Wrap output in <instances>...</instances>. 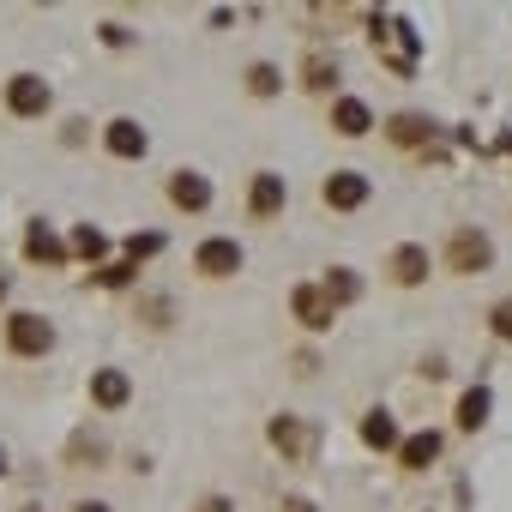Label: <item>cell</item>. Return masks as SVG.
I'll list each match as a JSON object with an SVG mask.
<instances>
[{
    "label": "cell",
    "instance_id": "obj_26",
    "mask_svg": "<svg viewBox=\"0 0 512 512\" xmlns=\"http://www.w3.org/2000/svg\"><path fill=\"white\" fill-rule=\"evenodd\" d=\"M169 314H175V302H169V296H139V320H145L151 332H163V326H169Z\"/></svg>",
    "mask_w": 512,
    "mask_h": 512
},
{
    "label": "cell",
    "instance_id": "obj_19",
    "mask_svg": "<svg viewBox=\"0 0 512 512\" xmlns=\"http://www.w3.org/2000/svg\"><path fill=\"white\" fill-rule=\"evenodd\" d=\"M320 296H326L332 308H350V302L362 296V278H356V266H326V278H320Z\"/></svg>",
    "mask_w": 512,
    "mask_h": 512
},
{
    "label": "cell",
    "instance_id": "obj_35",
    "mask_svg": "<svg viewBox=\"0 0 512 512\" xmlns=\"http://www.w3.org/2000/svg\"><path fill=\"white\" fill-rule=\"evenodd\" d=\"M0 476H7V446H0Z\"/></svg>",
    "mask_w": 512,
    "mask_h": 512
},
{
    "label": "cell",
    "instance_id": "obj_8",
    "mask_svg": "<svg viewBox=\"0 0 512 512\" xmlns=\"http://www.w3.org/2000/svg\"><path fill=\"white\" fill-rule=\"evenodd\" d=\"M386 284H398V290H422L428 278H434V253L422 247V241H398L392 253H386Z\"/></svg>",
    "mask_w": 512,
    "mask_h": 512
},
{
    "label": "cell",
    "instance_id": "obj_34",
    "mask_svg": "<svg viewBox=\"0 0 512 512\" xmlns=\"http://www.w3.org/2000/svg\"><path fill=\"white\" fill-rule=\"evenodd\" d=\"M7 296H13V278H7V272H0V308H7Z\"/></svg>",
    "mask_w": 512,
    "mask_h": 512
},
{
    "label": "cell",
    "instance_id": "obj_18",
    "mask_svg": "<svg viewBox=\"0 0 512 512\" xmlns=\"http://www.w3.org/2000/svg\"><path fill=\"white\" fill-rule=\"evenodd\" d=\"M25 260H31V266H67V247H61V235H55L43 217L25 229Z\"/></svg>",
    "mask_w": 512,
    "mask_h": 512
},
{
    "label": "cell",
    "instance_id": "obj_15",
    "mask_svg": "<svg viewBox=\"0 0 512 512\" xmlns=\"http://www.w3.org/2000/svg\"><path fill=\"white\" fill-rule=\"evenodd\" d=\"M440 446H446V434H440V428H416V434H404V440H398V452H392V458H398V470L422 476V470L440 458Z\"/></svg>",
    "mask_w": 512,
    "mask_h": 512
},
{
    "label": "cell",
    "instance_id": "obj_32",
    "mask_svg": "<svg viewBox=\"0 0 512 512\" xmlns=\"http://www.w3.org/2000/svg\"><path fill=\"white\" fill-rule=\"evenodd\" d=\"M422 380H446V356H422Z\"/></svg>",
    "mask_w": 512,
    "mask_h": 512
},
{
    "label": "cell",
    "instance_id": "obj_5",
    "mask_svg": "<svg viewBox=\"0 0 512 512\" xmlns=\"http://www.w3.org/2000/svg\"><path fill=\"white\" fill-rule=\"evenodd\" d=\"M241 266H247V247H241L235 235H205V241L193 247V272H199L205 284H229Z\"/></svg>",
    "mask_w": 512,
    "mask_h": 512
},
{
    "label": "cell",
    "instance_id": "obj_13",
    "mask_svg": "<svg viewBox=\"0 0 512 512\" xmlns=\"http://www.w3.org/2000/svg\"><path fill=\"white\" fill-rule=\"evenodd\" d=\"M91 410H103V416H115V410H127L133 404V380H127V368H91Z\"/></svg>",
    "mask_w": 512,
    "mask_h": 512
},
{
    "label": "cell",
    "instance_id": "obj_24",
    "mask_svg": "<svg viewBox=\"0 0 512 512\" xmlns=\"http://www.w3.org/2000/svg\"><path fill=\"white\" fill-rule=\"evenodd\" d=\"M488 338H494V344H512V296L488 302Z\"/></svg>",
    "mask_w": 512,
    "mask_h": 512
},
{
    "label": "cell",
    "instance_id": "obj_2",
    "mask_svg": "<svg viewBox=\"0 0 512 512\" xmlns=\"http://www.w3.org/2000/svg\"><path fill=\"white\" fill-rule=\"evenodd\" d=\"M440 266H446L452 278H482V272L494 266V235H488V229H470V223H458V229L446 235Z\"/></svg>",
    "mask_w": 512,
    "mask_h": 512
},
{
    "label": "cell",
    "instance_id": "obj_33",
    "mask_svg": "<svg viewBox=\"0 0 512 512\" xmlns=\"http://www.w3.org/2000/svg\"><path fill=\"white\" fill-rule=\"evenodd\" d=\"M73 512H115V506H109V500H79Z\"/></svg>",
    "mask_w": 512,
    "mask_h": 512
},
{
    "label": "cell",
    "instance_id": "obj_31",
    "mask_svg": "<svg viewBox=\"0 0 512 512\" xmlns=\"http://www.w3.org/2000/svg\"><path fill=\"white\" fill-rule=\"evenodd\" d=\"M278 512H320V506H314L308 494H284V500H278Z\"/></svg>",
    "mask_w": 512,
    "mask_h": 512
},
{
    "label": "cell",
    "instance_id": "obj_9",
    "mask_svg": "<svg viewBox=\"0 0 512 512\" xmlns=\"http://www.w3.org/2000/svg\"><path fill=\"white\" fill-rule=\"evenodd\" d=\"M163 199L175 205V211H187V217H199V211H211V175L205 169H169V181H163Z\"/></svg>",
    "mask_w": 512,
    "mask_h": 512
},
{
    "label": "cell",
    "instance_id": "obj_16",
    "mask_svg": "<svg viewBox=\"0 0 512 512\" xmlns=\"http://www.w3.org/2000/svg\"><path fill=\"white\" fill-rule=\"evenodd\" d=\"M326 121H332V133H338V139H368V133L380 127V121H374V109H368L362 97H332V115H326Z\"/></svg>",
    "mask_w": 512,
    "mask_h": 512
},
{
    "label": "cell",
    "instance_id": "obj_6",
    "mask_svg": "<svg viewBox=\"0 0 512 512\" xmlns=\"http://www.w3.org/2000/svg\"><path fill=\"white\" fill-rule=\"evenodd\" d=\"M314 440H320V434H314V422H308V416L278 410V416L266 422V446H272L284 464H308V458H314Z\"/></svg>",
    "mask_w": 512,
    "mask_h": 512
},
{
    "label": "cell",
    "instance_id": "obj_17",
    "mask_svg": "<svg viewBox=\"0 0 512 512\" xmlns=\"http://www.w3.org/2000/svg\"><path fill=\"white\" fill-rule=\"evenodd\" d=\"M356 434H362L368 452H398V440H404V428H398V416H392L386 404H374V410L356 422Z\"/></svg>",
    "mask_w": 512,
    "mask_h": 512
},
{
    "label": "cell",
    "instance_id": "obj_27",
    "mask_svg": "<svg viewBox=\"0 0 512 512\" xmlns=\"http://www.w3.org/2000/svg\"><path fill=\"white\" fill-rule=\"evenodd\" d=\"M133 272H139L133 260H115V266H103V272H97V284H103V290H121V284H133Z\"/></svg>",
    "mask_w": 512,
    "mask_h": 512
},
{
    "label": "cell",
    "instance_id": "obj_14",
    "mask_svg": "<svg viewBox=\"0 0 512 512\" xmlns=\"http://www.w3.org/2000/svg\"><path fill=\"white\" fill-rule=\"evenodd\" d=\"M398 151H428V139H434V121L422 115V109H398V115H386V127H380Z\"/></svg>",
    "mask_w": 512,
    "mask_h": 512
},
{
    "label": "cell",
    "instance_id": "obj_22",
    "mask_svg": "<svg viewBox=\"0 0 512 512\" xmlns=\"http://www.w3.org/2000/svg\"><path fill=\"white\" fill-rule=\"evenodd\" d=\"M488 410H494V392H488V386H470V392L458 398V428L476 434V428L488 422Z\"/></svg>",
    "mask_w": 512,
    "mask_h": 512
},
{
    "label": "cell",
    "instance_id": "obj_3",
    "mask_svg": "<svg viewBox=\"0 0 512 512\" xmlns=\"http://www.w3.org/2000/svg\"><path fill=\"white\" fill-rule=\"evenodd\" d=\"M0 109H7L13 121H43L55 109V85L43 73H13L7 85H0Z\"/></svg>",
    "mask_w": 512,
    "mask_h": 512
},
{
    "label": "cell",
    "instance_id": "obj_1",
    "mask_svg": "<svg viewBox=\"0 0 512 512\" xmlns=\"http://www.w3.org/2000/svg\"><path fill=\"white\" fill-rule=\"evenodd\" d=\"M0 344H7L13 362H43V356H55L61 332H55L49 314H37V308H13L7 320H0Z\"/></svg>",
    "mask_w": 512,
    "mask_h": 512
},
{
    "label": "cell",
    "instance_id": "obj_20",
    "mask_svg": "<svg viewBox=\"0 0 512 512\" xmlns=\"http://www.w3.org/2000/svg\"><path fill=\"white\" fill-rule=\"evenodd\" d=\"M103 458H109V440L103 434H91V428L73 434V446H67V464L73 470H103Z\"/></svg>",
    "mask_w": 512,
    "mask_h": 512
},
{
    "label": "cell",
    "instance_id": "obj_7",
    "mask_svg": "<svg viewBox=\"0 0 512 512\" xmlns=\"http://www.w3.org/2000/svg\"><path fill=\"white\" fill-rule=\"evenodd\" d=\"M290 205V181L278 169H253L247 175V223H278Z\"/></svg>",
    "mask_w": 512,
    "mask_h": 512
},
{
    "label": "cell",
    "instance_id": "obj_21",
    "mask_svg": "<svg viewBox=\"0 0 512 512\" xmlns=\"http://www.w3.org/2000/svg\"><path fill=\"white\" fill-rule=\"evenodd\" d=\"M302 85H308L314 97H338V61L308 55V61H302Z\"/></svg>",
    "mask_w": 512,
    "mask_h": 512
},
{
    "label": "cell",
    "instance_id": "obj_23",
    "mask_svg": "<svg viewBox=\"0 0 512 512\" xmlns=\"http://www.w3.org/2000/svg\"><path fill=\"white\" fill-rule=\"evenodd\" d=\"M278 91H284V67H278V61H253V67H247V97L266 103V97H278Z\"/></svg>",
    "mask_w": 512,
    "mask_h": 512
},
{
    "label": "cell",
    "instance_id": "obj_30",
    "mask_svg": "<svg viewBox=\"0 0 512 512\" xmlns=\"http://www.w3.org/2000/svg\"><path fill=\"white\" fill-rule=\"evenodd\" d=\"M103 43H109V49H127V43H133V31H127V25H115V19H109V25H103Z\"/></svg>",
    "mask_w": 512,
    "mask_h": 512
},
{
    "label": "cell",
    "instance_id": "obj_12",
    "mask_svg": "<svg viewBox=\"0 0 512 512\" xmlns=\"http://www.w3.org/2000/svg\"><path fill=\"white\" fill-rule=\"evenodd\" d=\"M103 151H109L115 163H139V157L151 151V133H145L133 115H115V121H103Z\"/></svg>",
    "mask_w": 512,
    "mask_h": 512
},
{
    "label": "cell",
    "instance_id": "obj_25",
    "mask_svg": "<svg viewBox=\"0 0 512 512\" xmlns=\"http://www.w3.org/2000/svg\"><path fill=\"white\" fill-rule=\"evenodd\" d=\"M73 253H85V260H103V253H109V235L91 229V223H79V229H73Z\"/></svg>",
    "mask_w": 512,
    "mask_h": 512
},
{
    "label": "cell",
    "instance_id": "obj_28",
    "mask_svg": "<svg viewBox=\"0 0 512 512\" xmlns=\"http://www.w3.org/2000/svg\"><path fill=\"white\" fill-rule=\"evenodd\" d=\"M157 247H163V235H133V241H127V260L139 266V260H151Z\"/></svg>",
    "mask_w": 512,
    "mask_h": 512
},
{
    "label": "cell",
    "instance_id": "obj_29",
    "mask_svg": "<svg viewBox=\"0 0 512 512\" xmlns=\"http://www.w3.org/2000/svg\"><path fill=\"white\" fill-rule=\"evenodd\" d=\"M193 512H235V500H229V494H199Z\"/></svg>",
    "mask_w": 512,
    "mask_h": 512
},
{
    "label": "cell",
    "instance_id": "obj_4",
    "mask_svg": "<svg viewBox=\"0 0 512 512\" xmlns=\"http://www.w3.org/2000/svg\"><path fill=\"white\" fill-rule=\"evenodd\" d=\"M368 25H374V31H368V37H374V55H380L398 79H410V73H416V31H410L404 19H386V13H374Z\"/></svg>",
    "mask_w": 512,
    "mask_h": 512
},
{
    "label": "cell",
    "instance_id": "obj_10",
    "mask_svg": "<svg viewBox=\"0 0 512 512\" xmlns=\"http://www.w3.org/2000/svg\"><path fill=\"white\" fill-rule=\"evenodd\" d=\"M368 193H374V181H368L362 169H332V175L320 181V205H326V211H362Z\"/></svg>",
    "mask_w": 512,
    "mask_h": 512
},
{
    "label": "cell",
    "instance_id": "obj_11",
    "mask_svg": "<svg viewBox=\"0 0 512 512\" xmlns=\"http://www.w3.org/2000/svg\"><path fill=\"white\" fill-rule=\"evenodd\" d=\"M290 320L302 326V332H314V338H326L332 326H338V308L320 296V284H296L290 290Z\"/></svg>",
    "mask_w": 512,
    "mask_h": 512
}]
</instances>
